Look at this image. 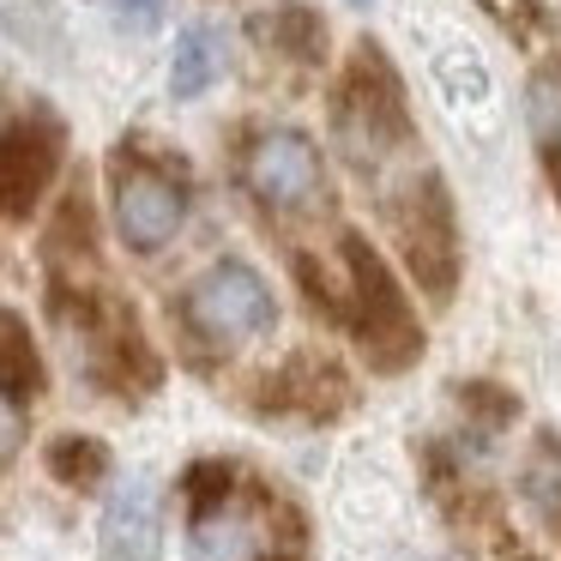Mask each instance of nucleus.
<instances>
[{
	"label": "nucleus",
	"mask_w": 561,
	"mask_h": 561,
	"mask_svg": "<svg viewBox=\"0 0 561 561\" xmlns=\"http://www.w3.org/2000/svg\"><path fill=\"white\" fill-rule=\"evenodd\" d=\"M43 260H49V314H55V327L73 332V356L85 363V375L98 380L103 392H122V399H139V392L158 387L163 368H158V356H151L146 332H139V314L98 272L91 199L79 194V187L61 199V211H55Z\"/></svg>",
	"instance_id": "nucleus-1"
},
{
	"label": "nucleus",
	"mask_w": 561,
	"mask_h": 561,
	"mask_svg": "<svg viewBox=\"0 0 561 561\" xmlns=\"http://www.w3.org/2000/svg\"><path fill=\"white\" fill-rule=\"evenodd\" d=\"M187 556L194 561H308V525L290 495L248 465L206 459L187 471Z\"/></svg>",
	"instance_id": "nucleus-2"
},
{
	"label": "nucleus",
	"mask_w": 561,
	"mask_h": 561,
	"mask_svg": "<svg viewBox=\"0 0 561 561\" xmlns=\"http://www.w3.org/2000/svg\"><path fill=\"white\" fill-rule=\"evenodd\" d=\"M296 278L308 284V302L327 308V314L363 344V356L380 375H399L404 363L423 356V327H416V314L404 308L387 260H380L363 236H344L339 242V278H332L327 266H314L308 254L296 260Z\"/></svg>",
	"instance_id": "nucleus-3"
},
{
	"label": "nucleus",
	"mask_w": 561,
	"mask_h": 561,
	"mask_svg": "<svg viewBox=\"0 0 561 561\" xmlns=\"http://www.w3.org/2000/svg\"><path fill=\"white\" fill-rule=\"evenodd\" d=\"M332 146H339L344 163L363 170V175H380L399 151L416 146L411 110H404V85L375 43H363L356 61L344 67L339 103H332Z\"/></svg>",
	"instance_id": "nucleus-4"
},
{
	"label": "nucleus",
	"mask_w": 561,
	"mask_h": 561,
	"mask_svg": "<svg viewBox=\"0 0 561 561\" xmlns=\"http://www.w3.org/2000/svg\"><path fill=\"white\" fill-rule=\"evenodd\" d=\"M110 199L122 242L134 254H158L187 224V170L170 151H151L146 139H122L110 158Z\"/></svg>",
	"instance_id": "nucleus-5"
},
{
	"label": "nucleus",
	"mask_w": 561,
	"mask_h": 561,
	"mask_svg": "<svg viewBox=\"0 0 561 561\" xmlns=\"http://www.w3.org/2000/svg\"><path fill=\"white\" fill-rule=\"evenodd\" d=\"M392 230L404 242V260H411L416 284H423L435 302H447L453 284H459V224H453V199L440 187L435 170H423V182H399L392 194Z\"/></svg>",
	"instance_id": "nucleus-6"
},
{
	"label": "nucleus",
	"mask_w": 561,
	"mask_h": 561,
	"mask_svg": "<svg viewBox=\"0 0 561 561\" xmlns=\"http://www.w3.org/2000/svg\"><path fill=\"white\" fill-rule=\"evenodd\" d=\"M278 308H272V290L254 266L242 260H224L206 278H194V290L182 296V327L194 332L199 344L224 351V344H248L260 332H272Z\"/></svg>",
	"instance_id": "nucleus-7"
},
{
	"label": "nucleus",
	"mask_w": 561,
	"mask_h": 561,
	"mask_svg": "<svg viewBox=\"0 0 561 561\" xmlns=\"http://www.w3.org/2000/svg\"><path fill=\"white\" fill-rule=\"evenodd\" d=\"M242 187L266 218H302L327 194L320 151L302 134H290V127H260L242 151Z\"/></svg>",
	"instance_id": "nucleus-8"
},
{
	"label": "nucleus",
	"mask_w": 561,
	"mask_h": 561,
	"mask_svg": "<svg viewBox=\"0 0 561 561\" xmlns=\"http://www.w3.org/2000/svg\"><path fill=\"white\" fill-rule=\"evenodd\" d=\"M67 151V127L55 115H25L0 134V218H31L43 194H49L55 170Z\"/></svg>",
	"instance_id": "nucleus-9"
},
{
	"label": "nucleus",
	"mask_w": 561,
	"mask_h": 561,
	"mask_svg": "<svg viewBox=\"0 0 561 561\" xmlns=\"http://www.w3.org/2000/svg\"><path fill=\"white\" fill-rule=\"evenodd\" d=\"M103 561H158V495L146 477H127L103 513Z\"/></svg>",
	"instance_id": "nucleus-10"
},
{
	"label": "nucleus",
	"mask_w": 561,
	"mask_h": 561,
	"mask_svg": "<svg viewBox=\"0 0 561 561\" xmlns=\"http://www.w3.org/2000/svg\"><path fill=\"white\" fill-rule=\"evenodd\" d=\"M519 501L537 513L549 537L561 543V440L556 435H537L519 459Z\"/></svg>",
	"instance_id": "nucleus-11"
},
{
	"label": "nucleus",
	"mask_w": 561,
	"mask_h": 561,
	"mask_svg": "<svg viewBox=\"0 0 561 561\" xmlns=\"http://www.w3.org/2000/svg\"><path fill=\"white\" fill-rule=\"evenodd\" d=\"M224 73V31L218 25H187L175 37V61H170V91L175 98H199L211 79Z\"/></svg>",
	"instance_id": "nucleus-12"
},
{
	"label": "nucleus",
	"mask_w": 561,
	"mask_h": 561,
	"mask_svg": "<svg viewBox=\"0 0 561 561\" xmlns=\"http://www.w3.org/2000/svg\"><path fill=\"white\" fill-rule=\"evenodd\" d=\"M254 37L272 43V49H284V55H296V61H314L320 43H327V25H320L308 7H278V13L254 19Z\"/></svg>",
	"instance_id": "nucleus-13"
},
{
	"label": "nucleus",
	"mask_w": 561,
	"mask_h": 561,
	"mask_svg": "<svg viewBox=\"0 0 561 561\" xmlns=\"http://www.w3.org/2000/svg\"><path fill=\"white\" fill-rule=\"evenodd\" d=\"M103 465H110V453H103L98 440H85V435H61L49 447V471L61 477V483H73V489H91L103 477Z\"/></svg>",
	"instance_id": "nucleus-14"
},
{
	"label": "nucleus",
	"mask_w": 561,
	"mask_h": 561,
	"mask_svg": "<svg viewBox=\"0 0 561 561\" xmlns=\"http://www.w3.org/2000/svg\"><path fill=\"white\" fill-rule=\"evenodd\" d=\"M531 134L543 139V146L561 139V67H543V73L531 79Z\"/></svg>",
	"instance_id": "nucleus-15"
},
{
	"label": "nucleus",
	"mask_w": 561,
	"mask_h": 561,
	"mask_svg": "<svg viewBox=\"0 0 561 561\" xmlns=\"http://www.w3.org/2000/svg\"><path fill=\"white\" fill-rule=\"evenodd\" d=\"M19 440H25V416H19V399L7 387H0V465L19 453Z\"/></svg>",
	"instance_id": "nucleus-16"
},
{
	"label": "nucleus",
	"mask_w": 561,
	"mask_h": 561,
	"mask_svg": "<svg viewBox=\"0 0 561 561\" xmlns=\"http://www.w3.org/2000/svg\"><path fill=\"white\" fill-rule=\"evenodd\" d=\"M110 7H115L122 19H134V25H151V19L163 13V0H110Z\"/></svg>",
	"instance_id": "nucleus-17"
},
{
	"label": "nucleus",
	"mask_w": 561,
	"mask_h": 561,
	"mask_svg": "<svg viewBox=\"0 0 561 561\" xmlns=\"http://www.w3.org/2000/svg\"><path fill=\"white\" fill-rule=\"evenodd\" d=\"M483 7H495V13H507V7H519V0H483Z\"/></svg>",
	"instance_id": "nucleus-18"
},
{
	"label": "nucleus",
	"mask_w": 561,
	"mask_h": 561,
	"mask_svg": "<svg viewBox=\"0 0 561 561\" xmlns=\"http://www.w3.org/2000/svg\"><path fill=\"white\" fill-rule=\"evenodd\" d=\"M356 7H363V0H356Z\"/></svg>",
	"instance_id": "nucleus-19"
}]
</instances>
